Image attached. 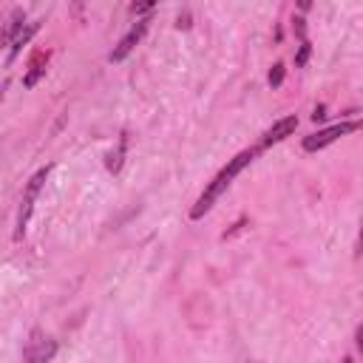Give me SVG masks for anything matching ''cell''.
<instances>
[{
	"label": "cell",
	"mask_w": 363,
	"mask_h": 363,
	"mask_svg": "<svg viewBox=\"0 0 363 363\" xmlns=\"http://www.w3.org/2000/svg\"><path fill=\"white\" fill-rule=\"evenodd\" d=\"M284 74H287L284 63H276V65H273V71H270V85H273V88H278V85L284 83Z\"/></svg>",
	"instance_id": "obj_11"
},
{
	"label": "cell",
	"mask_w": 363,
	"mask_h": 363,
	"mask_svg": "<svg viewBox=\"0 0 363 363\" xmlns=\"http://www.w3.org/2000/svg\"><path fill=\"white\" fill-rule=\"evenodd\" d=\"M148 23H151V20H136V26H134V29H131V32H128V34H125L123 40L116 43V48L111 52V57H108V60H111V63H119V60H125V57H128V54L134 52V48L139 45V40L145 37V32H148Z\"/></svg>",
	"instance_id": "obj_5"
},
{
	"label": "cell",
	"mask_w": 363,
	"mask_h": 363,
	"mask_svg": "<svg viewBox=\"0 0 363 363\" xmlns=\"http://www.w3.org/2000/svg\"><path fill=\"white\" fill-rule=\"evenodd\" d=\"M298 128V116L293 114V116H284V119H278V123L264 134V139H261V148H270V145H278V142H284L289 134H293Z\"/></svg>",
	"instance_id": "obj_6"
},
{
	"label": "cell",
	"mask_w": 363,
	"mask_h": 363,
	"mask_svg": "<svg viewBox=\"0 0 363 363\" xmlns=\"http://www.w3.org/2000/svg\"><path fill=\"white\" fill-rule=\"evenodd\" d=\"M54 352H57V344L52 341V338H45L43 332H34L23 355H26L29 363H48V360L54 357Z\"/></svg>",
	"instance_id": "obj_4"
},
{
	"label": "cell",
	"mask_w": 363,
	"mask_h": 363,
	"mask_svg": "<svg viewBox=\"0 0 363 363\" xmlns=\"http://www.w3.org/2000/svg\"><path fill=\"white\" fill-rule=\"evenodd\" d=\"M151 9H154V3H134V6H131V12H134V14H142V12H151Z\"/></svg>",
	"instance_id": "obj_15"
},
{
	"label": "cell",
	"mask_w": 363,
	"mask_h": 363,
	"mask_svg": "<svg viewBox=\"0 0 363 363\" xmlns=\"http://www.w3.org/2000/svg\"><path fill=\"white\" fill-rule=\"evenodd\" d=\"M48 174H52V167H43V171H37L32 179H29V187L26 193H23V205H20V216H17V230H14V241H20L23 236H26V227H29V219H32V210H34V199L37 193L43 187V182L48 179Z\"/></svg>",
	"instance_id": "obj_2"
},
{
	"label": "cell",
	"mask_w": 363,
	"mask_h": 363,
	"mask_svg": "<svg viewBox=\"0 0 363 363\" xmlns=\"http://www.w3.org/2000/svg\"><path fill=\"white\" fill-rule=\"evenodd\" d=\"M324 119H326V108H324V105H318L315 111H312V123H324Z\"/></svg>",
	"instance_id": "obj_14"
},
{
	"label": "cell",
	"mask_w": 363,
	"mask_h": 363,
	"mask_svg": "<svg viewBox=\"0 0 363 363\" xmlns=\"http://www.w3.org/2000/svg\"><path fill=\"white\" fill-rule=\"evenodd\" d=\"M256 154H258V151H241L238 156H233V159H230V162L222 167L219 174H216V179H213V182L205 187V193H202V196L196 199V205L190 207V219H193V222H199L202 216H205V213H207V210H210L216 202L222 199V193H225V190L233 185V179H236V176H238V174L245 171V167H247V165L256 159Z\"/></svg>",
	"instance_id": "obj_1"
},
{
	"label": "cell",
	"mask_w": 363,
	"mask_h": 363,
	"mask_svg": "<svg viewBox=\"0 0 363 363\" xmlns=\"http://www.w3.org/2000/svg\"><path fill=\"white\" fill-rule=\"evenodd\" d=\"M355 344H357V349H363V329L357 326V332H355Z\"/></svg>",
	"instance_id": "obj_16"
},
{
	"label": "cell",
	"mask_w": 363,
	"mask_h": 363,
	"mask_svg": "<svg viewBox=\"0 0 363 363\" xmlns=\"http://www.w3.org/2000/svg\"><path fill=\"white\" fill-rule=\"evenodd\" d=\"M341 363H355V360H352V357H349V355H346V357H344V360H341Z\"/></svg>",
	"instance_id": "obj_17"
},
{
	"label": "cell",
	"mask_w": 363,
	"mask_h": 363,
	"mask_svg": "<svg viewBox=\"0 0 363 363\" xmlns=\"http://www.w3.org/2000/svg\"><path fill=\"white\" fill-rule=\"evenodd\" d=\"M309 52H312V48H309V43H301V48H298V54H295V65L301 68L307 60H309Z\"/></svg>",
	"instance_id": "obj_12"
},
{
	"label": "cell",
	"mask_w": 363,
	"mask_h": 363,
	"mask_svg": "<svg viewBox=\"0 0 363 363\" xmlns=\"http://www.w3.org/2000/svg\"><path fill=\"white\" fill-rule=\"evenodd\" d=\"M304 23H307L304 17H295V20H293V29H295V34L301 37V43H307V26H304Z\"/></svg>",
	"instance_id": "obj_13"
},
{
	"label": "cell",
	"mask_w": 363,
	"mask_h": 363,
	"mask_svg": "<svg viewBox=\"0 0 363 363\" xmlns=\"http://www.w3.org/2000/svg\"><path fill=\"white\" fill-rule=\"evenodd\" d=\"M357 128H360V119H352V123H338V125H332V128H324V131H318V134H312V136L304 139V151H307V154L324 151L326 145H332L335 139H341V136H346V134H352V131H357Z\"/></svg>",
	"instance_id": "obj_3"
},
{
	"label": "cell",
	"mask_w": 363,
	"mask_h": 363,
	"mask_svg": "<svg viewBox=\"0 0 363 363\" xmlns=\"http://www.w3.org/2000/svg\"><path fill=\"white\" fill-rule=\"evenodd\" d=\"M125 145H128V139L123 136V139H119V145H116V151H111L108 154V171L111 174H119V167H123V156H125Z\"/></svg>",
	"instance_id": "obj_10"
},
{
	"label": "cell",
	"mask_w": 363,
	"mask_h": 363,
	"mask_svg": "<svg viewBox=\"0 0 363 363\" xmlns=\"http://www.w3.org/2000/svg\"><path fill=\"white\" fill-rule=\"evenodd\" d=\"M23 26H26V12H23V9H14L12 17H9V23H6V29L0 32V45H6L9 40H14V37L23 32Z\"/></svg>",
	"instance_id": "obj_8"
},
{
	"label": "cell",
	"mask_w": 363,
	"mask_h": 363,
	"mask_svg": "<svg viewBox=\"0 0 363 363\" xmlns=\"http://www.w3.org/2000/svg\"><path fill=\"white\" fill-rule=\"evenodd\" d=\"M34 34H37V23H26V26H23V32H20V34L12 40V54H9V63H12V60L20 54V48L26 45V43H29Z\"/></svg>",
	"instance_id": "obj_9"
},
{
	"label": "cell",
	"mask_w": 363,
	"mask_h": 363,
	"mask_svg": "<svg viewBox=\"0 0 363 363\" xmlns=\"http://www.w3.org/2000/svg\"><path fill=\"white\" fill-rule=\"evenodd\" d=\"M45 65H48V52H37V54L32 57V63H29V74L23 77V85H26V88H34L37 80L45 74Z\"/></svg>",
	"instance_id": "obj_7"
}]
</instances>
